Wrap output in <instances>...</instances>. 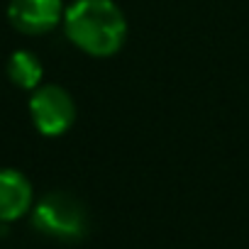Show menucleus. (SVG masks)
I'll list each match as a JSON object with an SVG mask.
<instances>
[{
  "label": "nucleus",
  "mask_w": 249,
  "mask_h": 249,
  "mask_svg": "<svg viewBox=\"0 0 249 249\" xmlns=\"http://www.w3.org/2000/svg\"><path fill=\"white\" fill-rule=\"evenodd\" d=\"M66 37L90 56H112L127 37V22L112 0H76L64 13Z\"/></svg>",
  "instance_id": "nucleus-1"
},
{
  "label": "nucleus",
  "mask_w": 249,
  "mask_h": 249,
  "mask_svg": "<svg viewBox=\"0 0 249 249\" xmlns=\"http://www.w3.org/2000/svg\"><path fill=\"white\" fill-rule=\"evenodd\" d=\"M32 225L47 237L76 242L88 232V210L76 196L66 191H52L35 205Z\"/></svg>",
  "instance_id": "nucleus-2"
},
{
  "label": "nucleus",
  "mask_w": 249,
  "mask_h": 249,
  "mask_svg": "<svg viewBox=\"0 0 249 249\" xmlns=\"http://www.w3.org/2000/svg\"><path fill=\"white\" fill-rule=\"evenodd\" d=\"M30 115L44 137H59L73 124L76 105L61 86H39L30 98Z\"/></svg>",
  "instance_id": "nucleus-3"
},
{
  "label": "nucleus",
  "mask_w": 249,
  "mask_h": 249,
  "mask_svg": "<svg viewBox=\"0 0 249 249\" xmlns=\"http://www.w3.org/2000/svg\"><path fill=\"white\" fill-rule=\"evenodd\" d=\"M10 25L22 35H47L64 20L61 0H10Z\"/></svg>",
  "instance_id": "nucleus-4"
},
{
  "label": "nucleus",
  "mask_w": 249,
  "mask_h": 249,
  "mask_svg": "<svg viewBox=\"0 0 249 249\" xmlns=\"http://www.w3.org/2000/svg\"><path fill=\"white\" fill-rule=\"evenodd\" d=\"M32 208V186L18 169H0V222L20 220Z\"/></svg>",
  "instance_id": "nucleus-5"
},
{
  "label": "nucleus",
  "mask_w": 249,
  "mask_h": 249,
  "mask_svg": "<svg viewBox=\"0 0 249 249\" xmlns=\"http://www.w3.org/2000/svg\"><path fill=\"white\" fill-rule=\"evenodd\" d=\"M42 61L27 52V49H18L10 61H8V78L18 86V88H25V90H35L42 81Z\"/></svg>",
  "instance_id": "nucleus-6"
}]
</instances>
